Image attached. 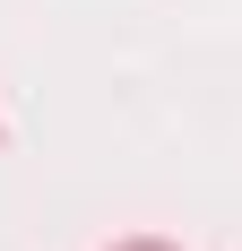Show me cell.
Returning <instances> with one entry per match:
<instances>
[{
  "label": "cell",
  "instance_id": "cell-1",
  "mask_svg": "<svg viewBox=\"0 0 242 251\" xmlns=\"http://www.w3.org/2000/svg\"><path fill=\"white\" fill-rule=\"evenodd\" d=\"M113 251H173V243H147V234H139V243H113Z\"/></svg>",
  "mask_w": 242,
  "mask_h": 251
}]
</instances>
